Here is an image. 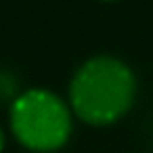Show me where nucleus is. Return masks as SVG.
<instances>
[{"instance_id": "3", "label": "nucleus", "mask_w": 153, "mask_h": 153, "mask_svg": "<svg viewBox=\"0 0 153 153\" xmlns=\"http://www.w3.org/2000/svg\"><path fill=\"white\" fill-rule=\"evenodd\" d=\"M4 149V132H2V128H0V151Z\"/></svg>"}, {"instance_id": "1", "label": "nucleus", "mask_w": 153, "mask_h": 153, "mask_svg": "<svg viewBox=\"0 0 153 153\" xmlns=\"http://www.w3.org/2000/svg\"><path fill=\"white\" fill-rule=\"evenodd\" d=\"M136 97V76L128 63L111 55L84 61L69 82L74 113L92 126H109L124 117Z\"/></svg>"}, {"instance_id": "2", "label": "nucleus", "mask_w": 153, "mask_h": 153, "mask_svg": "<svg viewBox=\"0 0 153 153\" xmlns=\"http://www.w3.org/2000/svg\"><path fill=\"white\" fill-rule=\"evenodd\" d=\"M11 130L30 151L51 153L69 140L71 111L59 94L46 88H30L11 105Z\"/></svg>"}]
</instances>
